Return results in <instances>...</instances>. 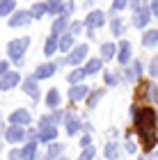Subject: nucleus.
Wrapping results in <instances>:
<instances>
[{
    "mask_svg": "<svg viewBox=\"0 0 158 160\" xmlns=\"http://www.w3.org/2000/svg\"><path fill=\"white\" fill-rule=\"evenodd\" d=\"M133 119H135V128L142 137V144H145V151H151L156 147V112L151 108H138Z\"/></svg>",
    "mask_w": 158,
    "mask_h": 160,
    "instance_id": "1",
    "label": "nucleus"
},
{
    "mask_svg": "<svg viewBox=\"0 0 158 160\" xmlns=\"http://www.w3.org/2000/svg\"><path fill=\"white\" fill-rule=\"evenodd\" d=\"M30 41H32L30 37H21V39H14V41H9V46H7V55H9L14 62L23 60L25 50L30 48Z\"/></svg>",
    "mask_w": 158,
    "mask_h": 160,
    "instance_id": "2",
    "label": "nucleus"
},
{
    "mask_svg": "<svg viewBox=\"0 0 158 160\" xmlns=\"http://www.w3.org/2000/svg\"><path fill=\"white\" fill-rule=\"evenodd\" d=\"M5 140L12 142V144H18V142H25L28 140V130L23 126H9L5 130Z\"/></svg>",
    "mask_w": 158,
    "mask_h": 160,
    "instance_id": "3",
    "label": "nucleus"
},
{
    "mask_svg": "<svg viewBox=\"0 0 158 160\" xmlns=\"http://www.w3.org/2000/svg\"><path fill=\"white\" fill-rule=\"evenodd\" d=\"M9 121H12V126H28V123L32 121V114H30V110H25V108H18V110H14L9 114Z\"/></svg>",
    "mask_w": 158,
    "mask_h": 160,
    "instance_id": "4",
    "label": "nucleus"
},
{
    "mask_svg": "<svg viewBox=\"0 0 158 160\" xmlns=\"http://www.w3.org/2000/svg\"><path fill=\"white\" fill-rule=\"evenodd\" d=\"M55 71H57V64L55 62H46V64H39V67L34 69L32 78L34 80H46V78H53Z\"/></svg>",
    "mask_w": 158,
    "mask_h": 160,
    "instance_id": "5",
    "label": "nucleus"
},
{
    "mask_svg": "<svg viewBox=\"0 0 158 160\" xmlns=\"http://www.w3.org/2000/svg\"><path fill=\"white\" fill-rule=\"evenodd\" d=\"M105 23V14L101 9H92L87 14V18H85V25H87V30H96V28H101Z\"/></svg>",
    "mask_w": 158,
    "mask_h": 160,
    "instance_id": "6",
    "label": "nucleus"
},
{
    "mask_svg": "<svg viewBox=\"0 0 158 160\" xmlns=\"http://www.w3.org/2000/svg\"><path fill=\"white\" fill-rule=\"evenodd\" d=\"M28 23H32V14L30 12H23V9H18V12H14L12 16H9V25L12 28H23Z\"/></svg>",
    "mask_w": 158,
    "mask_h": 160,
    "instance_id": "7",
    "label": "nucleus"
},
{
    "mask_svg": "<svg viewBox=\"0 0 158 160\" xmlns=\"http://www.w3.org/2000/svg\"><path fill=\"white\" fill-rule=\"evenodd\" d=\"M85 57H87V43H80L67 55V64H80Z\"/></svg>",
    "mask_w": 158,
    "mask_h": 160,
    "instance_id": "8",
    "label": "nucleus"
},
{
    "mask_svg": "<svg viewBox=\"0 0 158 160\" xmlns=\"http://www.w3.org/2000/svg\"><path fill=\"white\" fill-rule=\"evenodd\" d=\"M23 92H25L28 96H30V98L34 101V103L39 101V94H41V92H39V82H37V80H34L32 76L23 80Z\"/></svg>",
    "mask_w": 158,
    "mask_h": 160,
    "instance_id": "9",
    "label": "nucleus"
},
{
    "mask_svg": "<svg viewBox=\"0 0 158 160\" xmlns=\"http://www.w3.org/2000/svg\"><path fill=\"white\" fill-rule=\"evenodd\" d=\"M149 18H151V9L149 7H142V9L133 12V25L135 28H145L149 23Z\"/></svg>",
    "mask_w": 158,
    "mask_h": 160,
    "instance_id": "10",
    "label": "nucleus"
},
{
    "mask_svg": "<svg viewBox=\"0 0 158 160\" xmlns=\"http://www.w3.org/2000/svg\"><path fill=\"white\" fill-rule=\"evenodd\" d=\"M18 82H21V76L16 73V71H9L5 78H0V89H3V92H9V89H14Z\"/></svg>",
    "mask_w": 158,
    "mask_h": 160,
    "instance_id": "11",
    "label": "nucleus"
},
{
    "mask_svg": "<svg viewBox=\"0 0 158 160\" xmlns=\"http://www.w3.org/2000/svg\"><path fill=\"white\" fill-rule=\"evenodd\" d=\"M55 140H57V128H55V126H46V128H41V130H39V135H37V142L53 144Z\"/></svg>",
    "mask_w": 158,
    "mask_h": 160,
    "instance_id": "12",
    "label": "nucleus"
},
{
    "mask_svg": "<svg viewBox=\"0 0 158 160\" xmlns=\"http://www.w3.org/2000/svg\"><path fill=\"white\" fill-rule=\"evenodd\" d=\"M119 64H128L131 62V43L128 41H119V48H117V57H115Z\"/></svg>",
    "mask_w": 158,
    "mask_h": 160,
    "instance_id": "13",
    "label": "nucleus"
},
{
    "mask_svg": "<svg viewBox=\"0 0 158 160\" xmlns=\"http://www.w3.org/2000/svg\"><path fill=\"white\" fill-rule=\"evenodd\" d=\"M64 126H67V133L69 135H76V133H80L83 121L78 119L76 114H67V117H64Z\"/></svg>",
    "mask_w": 158,
    "mask_h": 160,
    "instance_id": "14",
    "label": "nucleus"
},
{
    "mask_svg": "<svg viewBox=\"0 0 158 160\" xmlns=\"http://www.w3.org/2000/svg\"><path fill=\"white\" fill-rule=\"evenodd\" d=\"M57 50H60V37L51 34V37L46 39V43H44V55H46V57H53Z\"/></svg>",
    "mask_w": 158,
    "mask_h": 160,
    "instance_id": "15",
    "label": "nucleus"
},
{
    "mask_svg": "<svg viewBox=\"0 0 158 160\" xmlns=\"http://www.w3.org/2000/svg\"><path fill=\"white\" fill-rule=\"evenodd\" d=\"M64 32H69V25H67V16H57V18L53 21L51 34H55V37H62Z\"/></svg>",
    "mask_w": 158,
    "mask_h": 160,
    "instance_id": "16",
    "label": "nucleus"
},
{
    "mask_svg": "<svg viewBox=\"0 0 158 160\" xmlns=\"http://www.w3.org/2000/svg\"><path fill=\"white\" fill-rule=\"evenodd\" d=\"M37 142H28L23 149H21V160H34L37 158Z\"/></svg>",
    "mask_w": 158,
    "mask_h": 160,
    "instance_id": "17",
    "label": "nucleus"
},
{
    "mask_svg": "<svg viewBox=\"0 0 158 160\" xmlns=\"http://www.w3.org/2000/svg\"><path fill=\"white\" fill-rule=\"evenodd\" d=\"M140 73H142V62H140V60H135V62L131 64V69H126V71H124V78H126V80H138Z\"/></svg>",
    "mask_w": 158,
    "mask_h": 160,
    "instance_id": "18",
    "label": "nucleus"
},
{
    "mask_svg": "<svg viewBox=\"0 0 158 160\" xmlns=\"http://www.w3.org/2000/svg\"><path fill=\"white\" fill-rule=\"evenodd\" d=\"M85 96H87V87H85V85H74L69 89V98L74 101V103H76V101H83Z\"/></svg>",
    "mask_w": 158,
    "mask_h": 160,
    "instance_id": "19",
    "label": "nucleus"
},
{
    "mask_svg": "<svg viewBox=\"0 0 158 160\" xmlns=\"http://www.w3.org/2000/svg\"><path fill=\"white\" fill-rule=\"evenodd\" d=\"M62 151H64L62 144H60V142H53V144H48V149H46V158H48V160H60Z\"/></svg>",
    "mask_w": 158,
    "mask_h": 160,
    "instance_id": "20",
    "label": "nucleus"
},
{
    "mask_svg": "<svg viewBox=\"0 0 158 160\" xmlns=\"http://www.w3.org/2000/svg\"><path fill=\"white\" fill-rule=\"evenodd\" d=\"M60 50L62 53H71L74 50V34L71 32H64L60 37Z\"/></svg>",
    "mask_w": 158,
    "mask_h": 160,
    "instance_id": "21",
    "label": "nucleus"
},
{
    "mask_svg": "<svg viewBox=\"0 0 158 160\" xmlns=\"http://www.w3.org/2000/svg\"><path fill=\"white\" fill-rule=\"evenodd\" d=\"M117 57V46H115L112 41H108L101 46V60H115Z\"/></svg>",
    "mask_w": 158,
    "mask_h": 160,
    "instance_id": "22",
    "label": "nucleus"
},
{
    "mask_svg": "<svg viewBox=\"0 0 158 160\" xmlns=\"http://www.w3.org/2000/svg\"><path fill=\"white\" fill-rule=\"evenodd\" d=\"M101 67H103V60H87V62H85V67H83V71L87 76H92V73H99Z\"/></svg>",
    "mask_w": 158,
    "mask_h": 160,
    "instance_id": "23",
    "label": "nucleus"
},
{
    "mask_svg": "<svg viewBox=\"0 0 158 160\" xmlns=\"http://www.w3.org/2000/svg\"><path fill=\"white\" fill-rule=\"evenodd\" d=\"M30 14H32V18H44L48 14V2H34Z\"/></svg>",
    "mask_w": 158,
    "mask_h": 160,
    "instance_id": "24",
    "label": "nucleus"
},
{
    "mask_svg": "<svg viewBox=\"0 0 158 160\" xmlns=\"http://www.w3.org/2000/svg\"><path fill=\"white\" fill-rule=\"evenodd\" d=\"M16 9V0H0V16H12Z\"/></svg>",
    "mask_w": 158,
    "mask_h": 160,
    "instance_id": "25",
    "label": "nucleus"
},
{
    "mask_svg": "<svg viewBox=\"0 0 158 160\" xmlns=\"http://www.w3.org/2000/svg\"><path fill=\"white\" fill-rule=\"evenodd\" d=\"M158 43V30H147L145 32V37H142V46H147V48H151Z\"/></svg>",
    "mask_w": 158,
    "mask_h": 160,
    "instance_id": "26",
    "label": "nucleus"
},
{
    "mask_svg": "<svg viewBox=\"0 0 158 160\" xmlns=\"http://www.w3.org/2000/svg\"><path fill=\"white\" fill-rule=\"evenodd\" d=\"M46 105L53 108V110L60 108V92H57V89H51V92L46 94Z\"/></svg>",
    "mask_w": 158,
    "mask_h": 160,
    "instance_id": "27",
    "label": "nucleus"
},
{
    "mask_svg": "<svg viewBox=\"0 0 158 160\" xmlns=\"http://www.w3.org/2000/svg\"><path fill=\"white\" fill-rule=\"evenodd\" d=\"M85 76H87V73H85L83 69H74V71L67 76V82H69L71 87H74V85H80V80H83Z\"/></svg>",
    "mask_w": 158,
    "mask_h": 160,
    "instance_id": "28",
    "label": "nucleus"
},
{
    "mask_svg": "<svg viewBox=\"0 0 158 160\" xmlns=\"http://www.w3.org/2000/svg\"><path fill=\"white\" fill-rule=\"evenodd\" d=\"M103 156H105L108 160H117V158H119V147H117L115 142L105 144V151H103Z\"/></svg>",
    "mask_w": 158,
    "mask_h": 160,
    "instance_id": "29",
    "label": "nucleus"
},
{
    "mask_svg": "<svg viewBox=\"0 0 158 160\" xmlns=\"http://www.w3.org/2000/svg\"><path fill=\"white\" fill-rule=\"evenodd\" d=\"M101 98H103V89H94V92L87 96V108H89V110H92V108H96Z\"/></svg>",
    "mask_w": 158,
    "mask_h": 160,
    "instance_id": "30",
    "label": "nucleus"
},
{
    "mask_svg": "<svg viewBox=\"0 0 158 160\" xmlns=\"http://www.w3.org/2000/svg\"><path fill=\"white\" fill-rule=\"evenodd\" d=\"M142 94H147L149 101H158V87L154 82H147L145 87H142Z\"/></svg>",
    "mask_w": 158,
    "mask_h": 160,
    "instance_id": "31",
    "label": "nucleus"
},
{
    "mask_svg": "<svg viewBox=\"0 0 158 160\" xmlns=\"http://www.w3.org/2000/svg\"><path fill=\"white\" fill-rule=\"evenodd\" d=\"M110 32L115 34V37H121V34H124V21L121 18H112L110 21Z\"/></svg>",
    "mask_w": 158,
    "mask_h": 160,
    "instance_id": "32",
    "label": "nucleus"
},
{
    "mask_svg": "<svg viewBox=\"0 0 158 160\" xmlns=\"http://www.w3.org/2000/svg\"><path fill=\"white\" fill-rule=\"evenodd\" d=\"M48 14L64 16V5H62V2H48Z\"/></svg>",
    "mask_w": 158,
    "mask_h": 160,
    "instance_id": "33",
    "label": "nucleus"
},
{
    "mask_svg": "<svg viewBox=\"0 0 158 160\" xmlns=\"http://www.w3.org/2000/svg\"><path fill=\"white\" fill-rule=\"evenodd\" d=\"M128 7V0H112V7H110V14H117L121 9H126Z\"/></svg>",
    "mask_w": 158,
    "mask_h": 160,
    "instance_id": "34",
    "label": "nucleus"
},
{
    "mask_svg": "<svg viewBox=\"0 0 158 160\" xmlns=\"http://www.w3.org/2000/svg\"><path fill=\"white\" fill-rule=\"evenodd\" d=\"M64 117H67V114H64L62 110H55L53 114H48V119H51L53 126H55V123H60V121H64Z\"/></svg>",
    "mask_w": 158,
    "mask_h": 160,
    "instance_id": "35",
    "label": "nucleus"
},
{
    "mask_svg": "<svg viewBox=\"0 0 158 160\" xmlns=\"http://www.w3.org/2000/svg\"><path fill=\"white\" fill-rule=\"evenodd\" d=\"M94 156H96L94 147H89V149H85L83 153H80V158H78V160H94Z\"/></svg>",
    "mask_w": 158,
    "mask_h": 160,
    "instance_id": "36",
    "label": "nucleus"
},
{
    "mask_svg": "<svg viewBox=\"0 0 158 160\" xmlns=\"http://www.w3.org/2000/svg\"><path fill=\"white\" fill-rule=\"evenodd\" d=\"M117 78H119V76H115V73H105V76H103V80H105L108 87H115V85H117V82H119Z\"/></svg>",
    "mask_w": 158,
    "mask_h": 160,
    "instance_id": "37",
    "label": "nucleus"
},
{
    "mask_svg": "<svg viewBox=\"0 0 158 160\" xmlns=\"http://www.w3.org/2000/svg\"><path fill=\"white\" fill-rule=\"evenodd\" d=\"M149 73H151V76H158V55L151 60V64H149Z\"/></svg>",
    "mask_w": 158,
    "mask_h": 160,
    "instance_id": "38",
    "label": "nucleus"
},
{
    "mask_svg": "<svg viewBox=\"0 0 158 160\" xmlns=\"http://www.w3.org/2000/svg\"><path fill=\"white\" fill-rule=\"evenodd\" d=\"M7 73H9V64H7L5 60H0V78H5Z\"/></svg>",
    "mask_w": 158,
    "mask_h": 160,
    "instance_id": "39",
    "label": "nucleus"
},
{
    "mask_svg": "<svg viewBox=\"0 0 158 160\" xmlns=\"http://www.w3.org/2000/svg\"><path fill=\"white\" fill-rule=\"evenodd\" d=\"M80 30H83V23H71V25H69V32L74 34V37H76V34L80 32Z\"/></svg>",
    "mask_w": 158,
    "mask_h": 160,
    "instance_id": "40",
    "label": "nucleus"
},
{
    "mask_svg": "<svg viewBox=\"0 0 158 160\" xmlns=\"http://www.w3.org/2000/svg\"><path fill=\"white\" fill-rule=\"evenodd\" d=\"M80 147H83V149H89V147H92V135H83Z\"/></svg>",
    "mask_w": 158,
    "mask_h": 160,
    "instance_id": "41",
    "label": "nucleus"
},
{
    "mask_svg": "<svg viewBox=\"0 0 158 160\" xmlns=\"http://www.w3.org/2000/svg\"><path fill=\"white\" fill-rule=\"evenodd\" d=\"M128 7H131L133 12H138V9H142V5H140V0H128Z\"/></svg>",
    "mask_w": 158,
    "mask_h": 160,
    "instance_id": "42",
    "label": "nucleus"
},
{
    "mask_svg": "<svg viewBox=\"0 0 158 160\" xmlns=\"http://www.w3.org/2000/svg\"><path fill=\"white\" fill-rule=\"evenodd\" d=\"M149 9H151V14H154V16H158V0H154V2L149 5Z\"/></svg>",
    "mask_w": 158,
    "mask_h": 160,
    "instance_id": "43",
    "label": "nucleus"
},
{
    "mask_svg": "<svg viewBox=\"0 0 158 160\" xmlns=\"http://www.w3.org/2000/svg\"><path fill=\"white\" fill-rule=\"evenodd\" d=\"M126 153H135V144H133L131 140L126 142Z\"/></svg>",
    "mask_w": 158,
    "mask_h": 160,
    "instance_id": "44",
    "label": "nucleus"
},
{
    "mask_svg": "<svg viewBox=\"0 0 158 160\" xmlns=\"http://www.w3.org/2000/svg\"><path fill=\"white\" fill-rule=\"evenodd\" d=\"M34 160H48V158H46V156H39V153H37V158H34Z\"/></svg>",
    "mask_w": 158,
    "mask_h": 160,
    "instance_id": "45",
    "label": "nucleus"
},
{
    "mask_svg": "<svg viewBox=\"0 0 158 160\" xmlns=\"http://www.w3.org/2000/svg\"><path fill=\"white\" fill-rule=\"evenodd\" d=\"M48 2H62V0H48Z\"/></svg>",
    "mask_w": 158,
    "mask_h": 160,
    "instance_id": "46",
    "label": "nucleus"
},
{
    "mask_svg": "<svg viewBox=\"0 0 158 160\" xmlns=\"http://www.w3.org/2000/svg\"><path fill=\"white\" fill-rule=\"evenodd\" d=\"M0 151H3V140H0Z\"/></svg>",
    "mask_w": 158,
    "mask_h": 160,
    "instance_id": "47",
    "label": "nucleus"
},
{
    "mask_svg": "<svg viewBox=\"0 0 158 160\" xmlns=\"http://www.w3.org/2000/svg\"><path fill=\"white\" fill-rule=\"evenodd\" d=\"M60 160H69V158H60Z\"/></svg>",
    "mask_w": 158,
    "mask_h": 160,
    "instance_id": "48",
    "label": "nucleus"
},
{
    "mask_svg": "<svg viewBox=\"0 0 158 160\" xmlns=\"http://www.w3.org/2000/svg\"><path fill=\"white\" fill-rule=\"evenodd\" d=\"M138 160H145V158H138Z\"/></svg>",
    "mask_w": 158,
    "mask_h": 160,
    "instance_id": "49",
    "label": "nucleus"
}]
</instances>
